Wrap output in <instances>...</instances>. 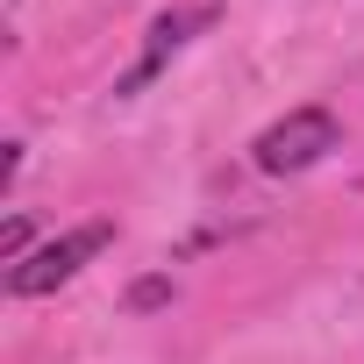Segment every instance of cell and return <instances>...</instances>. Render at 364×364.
I'll return each instance as SVG.
<instances>
[{"instance_id":"5","label":"cell","mask_w":364,"mask_h":364,"mask_svg":"<svg viewBox=\"0 0 364 364\" xmlns=\"http://www.w3.org/2000/svg\"><path fill=\"white\" fill-rule=\"evenodd\" d=\"M129 300H136V307H164V300H171V286H164V279H143Z\"/></svg>"},{"instance_id":"4","label":"cell","mask_w":364,"mask_h":364,"mask_svg":"<svg viewBox=\"0 0 364 364\" xmlns=\"http://www.w3.org/2000/svg\"><path fill=\"white\" fill-rule=\"evenodd\" d=\"M0 257H8V264H22V257H29V222H22V215L0 229Z\"/></svg>"},{"instance_id":"1","label":"cell","mask_w":364,"mask_h":364,"mask_svg":"<svg viewBox=\"0 0 364 364\" xmlns=\"http://www.w3.org/2000/svg\"><path fill=\"white\" fill-rule=\"evenodd\" d=\"M107 243H114V222H86V229H65L58 243H43V250H29L22 264H8V293H15V300L58 293V286H65V279H79V264H93Z\"/></svg>"},{"instance_id":"2","label":"cell","mask_w":364,"mask_h":364,"mask_svg":"<svg viewBox=\"0 0 364 364\" xmlns=\"http://www.w3.org/2000/svg\"><path fill=\"white\" fill-rule=\"evenodd\" d=\"M336 143H343V129H336V114H328V107H293L286 122H272V129L250 143V157H257V171L286 178V171H307V164H321Z\"/></svg>"},{"instance_id":"3","label":"cell","mask_w":364,"mask_h":364,"mask_svg":"<svg viewBox=\"0 0 364 364\" xmlns=\"http://www.w3.org/2000/svg\"><path fill=\"white\" fill-rule=\"evenodd\" d=\"M208 22H215V8H186V15H157V29H150V50H143V65L129 72V86H122V93H136V86H143V79H150V72H157V65H164V58H171L178 43H186L193 29H208Z\"/></svg>"}]
</instances>
